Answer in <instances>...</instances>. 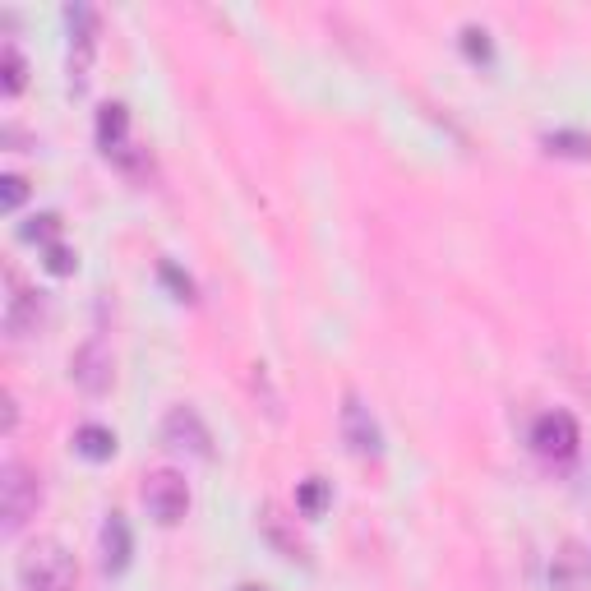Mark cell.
Wrapping results in <instances>:
<instances>
[{
	"label": "cell",
	"mask_w": 591,
	"mask_h": 591,
	"mask_svg": "<svg viewBox=\"0 0 591 591\" xmlns=\"http://www.w3.org/2000/svg\"><path fill=\"white\" fill-rule=\"evenodd\" d=\"M342 439H347V448L356 453V458H379V448H384V439H379V425H374L370 407H365L356 393H347L342 398Z\"/></svg>",
	"instance_id": "5"
},
{
	"label": "cell",
	"mask_w": 591,
	"mask_h": 591,
	"mask_svg": "<svg viewBox=\"0 0 591 591\" xmlns=\"http://www.w3.org/2000/svg\"><path fill=\"white\" fill-rule=\"evenodd\" d=\"M79 564L61 541H33L19 555V587L24 591H74Z\"/></svg>",
	"instance_id": "1"
},
{
	"label": "cell",
	"mask_w": 591,
	"mask_h": 591,
	"mask_svg": "<svg viewBox=\"0 0 591 591\" xmlns=\"http://www.w3.org/2000/svg\"><path fill=\"white\" fill-rule=\"evenodd\" d=\"M162 435H167L171 448H185V453H194V458H208V453H213V435H208V425L199 421V411L194 407L171 411L167 425H162Z\"/></svg>",
	"instance_id": "8"
},
{
	"label": "cell",
	"mask_w": 591,
	"mask_h": 591,
	"mask_svg": "<svg viewBox=\"0 0 591 591\" xmlns=\"http://www.w3.org/2000/svg\"><path fill=\"white\" fill-rule=\"evenodd\" d=\"M130 550H134L130 527H125L121 513H111L107 527H102V568H107V573H121V568L130 564Z\"/></svg>",
	"instance_id": "12"
},
{
	"label": "cell",
	"mask_w": 591,
	"mask_h": 591,
	"mask_svg": "<svg viewBox=\"0 0 591 591\" xmlns=\"http://www.w3.org/2000/svg\"><path fill=\"white\" fill-rule=\"evenodd\" d=\"M97 144H102L107 157H116V162H130V116H125V107H102V116H97Z\"/></svg>",
	"instance_id": "10"
},
{
	"label": "cell",
	"mask_w": 591,
	"mask_h": 591,
	"mask_svg": "<svg viewBox=\"0 0 591 591\" xmlns=\"http://www.w3.org/2000/svg\"><path fill=\"white\" fill-rule=\"evenodd\" d=\"M37 328H42V296L19 287L5 305V333H10V342H28Z\"/></svg>",
	"instance_id": "9"
},
{
	"label": "cell",
	"mask_w": 591,
	"mask_h": 591,
	"mask_svg": "<svg viewBox=\"0 0 591 591\" xmlns=\"http://www.w3.org/2000/svg\"><path fill=\"white\" fill-rule=\"evenodd\" d=\"M33 222H37V227H24L28 241H51V236H56V218H51V213H47V218H33Z\"/></svg>",
	"instance_id": "19"
},
{
	"label": "cell",
	"mask_w": 591,
	"mask_h": 591,
	"mask_svg": "<svg viewBox=\"0 0 591 591\" xmlns=\"http://www.w3.org/2000/svg\"><path fill=\"white\" fill-rule=\"evenodd\" d=\"M74 448H79L88 462H107L111 453H116V435H111L107 425H79V430H74Z\"/></svg>",
	"instance_id": "13"
},
{
	"label": "cell",
	"mask_w": 591,
	"mask_h": 591,
	"mask_svg": "<svg viewBox=\"0 0 591 591\" xmlns=\"http://www.w3.org/2000/svg\"><path fill=\"white\" fill-rule=\"evenodd\" d=\"M144 504L162 527H176L190 513V485H185L181 471H153L144 481Z\"/></svg>",
	"instance_id": "3"
},
{
	"label": "cell",
	"mask_w": 591,
	"mask_h": 591,
	"mask_svg": "<svg viewBox=\"0 0 591 591\" xmlns=\"http://www.w3.org/2000/svg\"><path fill=\"white\" fill-rule=\"evenodd\" d=\"M14 421H19V407H14V398L5 393V430H14Z\"/></svg>",
	"instance_id": "20"
},
{
	"label": "cell",
	"mask_w": 591,
	"mask_h": 591,
	"mask_svg": "<svg viewBox=\"0 0 591 591\" xmlns=\"http://www.w3.org/2000/svg\"><path fill=\"white\" fill-rule=\"evenodd\" d=\"M70 379L79 388H84V393H107L111 388V351H107V342L102 338H88L84 347L74 351L70 356Z\"/></svg>",
	"instance_id": "6"
},
{
	"label": "cell",
	"mask_w": 591,
	"mask_h": 591,
	"mask_svg": "<svg viewBox=\"0 0 591 591\" xmlns=\"http://www.w3.org/2000/svg\"><path fill=\"white\" fill-rule=\"evenodd\" d=\"M545 148L550 153H559V157H591V139L587 134H545Z\"/></svg>",
	"instance_id": "14"
},
{
	"label": "cell",
	"mask_w": 591,
	"mask_h": 591,
	"mask_svg": "<svg viewBox=\"0 0 591 591\" xmlns=\"http://www.w3.org/2000/svg\"><path fill=\"white\" fill-rule=\"evenodd\" d=\"M531 444L545 458H573L578 453V421L564 416V411H545L536 421V430H531Z\"/></svg>",
	"instance_id": "7"
},
{
	"label": "cell",
	"mask_w": 591,
	"mask_h": 591,
	"mask_svg": "<svg viewBox=\"0 0 591 591\" xmlns=\"http://www.w3.org/2000/svg\"><path fill=\"white\" fill-rule=\"evenodd\" d=\"M65 24H70V79H74V88H84L88 65H93V51H97V10L70 5Z\"/></svg>",
	"instance_id": "4"
},
{
	"label": "cell",
	"mask_w": 591,
	"mask_h": 591,
	"mask_svg": "<svg viewBox=\"0 0 591 591\" xmlns=\"http://www.w3.org/2000/svg\"><path fill=\"white\" fill-rule=\"evenodd\" d=\"M47 268H51V273H74V254L65 250V245H51V250H47Z\"/></svg>",
	"instance_id": "18"
},
{
	"label": "cell",
	"mask_w": 591,
	"mask_h": 591,
	"mask_svg": "<svg viewBox=\"0 0 591 591\" xmlns=\"http://www.w3.org/2000/svg\"><path fill=\"white\" fill-rule=\"evenodd\" d=\"M5 190H0V204H5V213H14V208L24 204V194H28V185H24V176H5Z\"/></svg>",
	"instance_id": "16"
},
{
	"label": "cell",
	"mask_w": 591,
	"mask_h": 591,
	"mask_svg": "<svg viewBox=\"0 0 591 591\" xmlns=\"http://www.w3.org/2000/svg\"><path fill=\"white\" fill-rule=\"evenodd\" d=\"M259 531H264V541L273 545L282 559H305V541L296 536V527H291L273 504H264V513H259Z\"/></svg>",
	"instance_id": "11"
},
{
	"label": "cell",
	"mask_w": 591,
	"mask_h": 591,
	"mask_svg": "<svg viewBox=\"0 0 591 591\" xmlns=\"http://www.w3.org/2000/svg\"><path fill=\"white\" fill-rule=\"evenodd\" d=\"M0 61H5V93H19L24 88V56H19V47L14 42H5V51H0Z\"/></svg>",
	"instance_id": "15"
},
{
	"label": "cell",
	"mask_w": 591,
	"mask_h": 591,
	"mask_svg": "<svg viewBox=\"0 0 591 591\" xmlns=\"http://www.w3.org/2000/svg\"><path fill=\"white\" fill-rule=\"evenodd\" d=\"M37 504H42V485H37V476L19 458H10L5 471H0V518H5V531L24 527V522L37 513Z\"/></svg>",
	"instance_id": "2"
},
{
	"label": "cell",
	"mask_w": 591,
	"mask_h": 591,
	"mask_svg": "<svg viewBox=\"0 0 591 591\" xmlns=\"http://www.w3.org/2000/svg\"><path fill=\"white\" fill-rule=\"evenodd\" d=\"M241 591H264V587H241Z\"/></svg>",
	"instance_id": "21"
},
{
	"label": "cell",
	"mask_w": 591,
	"mask_h": 591,
	"mask_svg": "<svg viewBox=\"0 0 591 591\" xmlns=\"http://www.w3.org/2000/svg\"><path fill=\"white\" fill-rule=\"evenodd\" d=\"M296 504H301V513H319V508H324V481H305L301 485V499H296Z\"/></svg>",
	"instance_id": "17"
}]
</instances>
